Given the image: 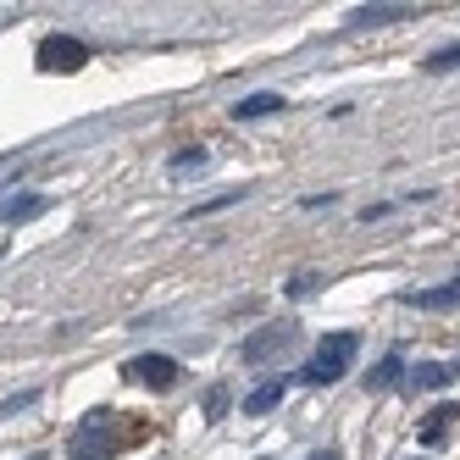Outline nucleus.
Returning a JSON list of instances; mask_svg holds the SVG:
<instances>
[{
  "label": "nucleus",
  "mask_w": 460,
  "mask_h": 460,
  "mask_svg": "<svg viewBox=\"0 0 460 460\" xmlns=\"http://www.w3.org/2000/svg\"><path fill=\"white\" fill-rule=\"evenodd\" d=\"M355 349H360V339H355V333H327V339L316 344V360L300 372V383H339V377L349 372Z\"/></svg>",
  "instance_id": "nucleus-1"
},
{
  "label": "nucleus",
  "mask_w": 460,
  "mask_h": 460,
  "mask_svg": "<svg viewBox=\"0 0 460 460\" xmlns=\"http://www.w3.org/2000/svg\"><path fill=\"white\" fill-rule=\"evenodd\" d=\"M89 67V45L67 40V34H50L40 45V73H84Z\"/></svg>",
  "instance_id": "nucleus-2"
},
{
  "label": "nucleus",
  "mask_w": 460,
  "mask_h": 460,
  "mask_svg": "<svg viewBox=\"0 0 460 460\" xmlns=\"http://www.w3.org/2000/svg\"><path fill=\"white\" fill-rule=\"evenodd\" d=\"M288 339H294V327H288V322H272V327H261V333H250V339L239 344V360H244V367H267V360H272Z\"/></svg>",
  "instance_id": "nucleus-3"
},
{
  "label": "nucleus",
  "mask_w": 460,
  "mask_h": 460,
  "mask_svg": "<svg viewBox=\"0 0 460 460\" xmlns=\"http://www.w3.org/2000/svg\"><path fill=\"white\" fill-rule=\"evenodd\" d=\"M128 377L145 383V388H172L178 383V360L172 355H134L128 360Z\"/></svg>",
  "instance_id": "nucleus-4"
},
{
  "label": "nucleus",
  "mask_w": 460,
  "mask_h": 460,
  "mask_svg": "<svg viewBox=\"0 0 460 460\" xmlns=\"http://www.w3.org/2000/svg\"><path fill=\"white\" fill-rule=\"evenodd\" d=\"M283 394H288V377H272V383L250 388V394H244V416H267V411H278Z\"/></svg>",
  "instance_id": "nucleus-5"
},
{
  "label": "nucleus",
  "mask_w": 460,
  "mask_h": 460,
  "mask_svg": "<svg viewBox=\"0 0 460 460\" xmlns=\"http://www.w3.org/2000/svg\"><path fill=\"white\" fill-rule=\"evenodd\" d=\"M283 106H288V101H283L278 89H261V94H250V101H239V106H234V117H239V122H250V117H272V111H283Z\"/></svg>",
  "instance_id": "nucleus-6"
},
{
  "label": "nucleus",
  "mask_w": 460,
  "mask_h": 460,
  "mask_svg": "<svg viewBox=\"0 0 460 460\" xmlns=\"http://www.w3.org/2000/svg\"><path fill=\"white\" fill-rule=\"evenodd\" d=\"M45 206H50L45 194H17V200H6V206H0V222H12V227H17V222H34Z\"/></svg>",
  "instance_id": "nucleus-7"
},
{
  "label": "nucleus",
  "mask_w": 460,
  "mask_h": 460,
  "mask_svg": "<svg viewBox=\"0 0 460 460\" xmlns=\"http://www.w3.org/2000/svg\"><path fill=\"white\" fill-rule=\"evenodd\" d=\"M455 377H460L455 360H427V367H416V372H411V383H416V388H444V383H455Z\"/></svg>",
  "instance_id": "nucleus-8"
},
{
  "label": "nucleus",
  "mask_w": 460,
  "mask_h": 460,
  "mask_svg": "<svg viewBox=\"0 0 460 460\" xmlns=\"http://www.w3.org/2000/svg\"><path fill=\"white\" fill-rule=\"evenodd\" d=\"M455 300H460V278H455L449 288H421V294L411 288V294H405V305H421V311H444V305H455Z\"/></svg>",
  "instance_id": "nucleus-9"
},
{
  "label": "nucleus",
  "mask_w": 460,
  "mask_h": 460,
  "mask_svg": "<svg viewBox=\"0 0 460 460\" xmlns=\"http://www.w3.org/2000/svg\"><path fill=\"white\" fill-rule=\"evenodd\" d=\"M411 17V6H355L349 12V28H367V22H400Z\"/></svg>",
  "instance_id": "nucleus-10"
},
{
  "label": "nucleus",
  "mask_w": 460,
  "mask_h": 460,
  "mask_svg": "<svg viewBox=\"0 0 460 460\" xmlns=\"http://www.w3.org/2000/svg\"><path fill=\"white\" fill-rule=\"evenodd\" d=\"M449 416H460V411H455V405H438L433 416H427V421H421V444H427V449H433V444L444 438V427H449Z\"/></svg>",
  "instance_id": "nucleus-11"
},
{
  "label": "nucleus",
  "mask_w": 460,
  "mask_h": 460,
  "mask_svg": "<svg viewBox=\"0 0 460 460\" xmlns=\"http://www.w3.org/2000/svg\"><path fill=\"white\" fill-rule=\"evenodd\" d=\"M400 377H405V360H400V355H388L383 367H377V372L367 377V388H394V383H400Z\"/></svg>",
  "instance_id": "nucleus-12"
},
{
  "label": "nucleus",
  "mask_w": 460,
  "mask_h": 460,
  "mask_svg": "<svg viewBox=\"0 0 460 460\" xmlns=\"http://www.w3.org/2000/svg\"><path fill=\"white\" fill-rule=\"evenodd\" d=\"M227 405H234V394H227V383H217V388L206 394V421H222Z\"/></svg>",
  "instance_id": "nucleus-13"
},
{
  "label": "nucleus",
  "mask_w": 460,
  "mask_h": 460,
  "mask_svg": "<svg viewBox=\"0 0 460 460\" xmlns=\"http://www.w3.org/2000/svg\"><path fill=\"white\" fill-rule=\"evenodd\" d=\"M206 161H211V155H206L200 145H194V150H178V155H172V172H200Z\"/></svg>",
  "instance_id": "nucleus-14"
},
{
  "label": "nucleus",
  "mask_w": 460,
  "mask_h": 460,
  "mask_svg": "<svg viewBox=\"0 0 460 460\" xmlns=\"http://www.w3.org/2000/svg\"><path fill=\"white\" fill-rule=\"evenodd\" d=\"M449 67H460V45H444L438 56H427V73H449Z\"/></svg>",
  "instance_id": "nucleus-15"
},
{
  "label": "nucleus",
  "mask_w": 460,
  "mask_h": 460,
  "mask_svg": "<svg viewBox=\"0 0 460 460\" xmlns=\"http://www.w3.org/2000/svg\"><path fill=\"white\" fill-rule=\"evenodd\" d=\"M40 400V388H22V394H12V400H0V416H17V411H28Z\"/></svg>",
  "instance_id": "nucleus-16"
},
{
  "label": "nucleus",
  "mask_w": 460,
  "mask_h": 460,
  "mask_svg": "<svg viewBox=\"0 0 460 460\" xmlns=\"http://www.w3.org/2000/svg\"><path fill=\"white\" fill-rule=\"evenodd\" d=\"M316 288H322V278H316V272H305V278H294V283H288V300H311Z\"/></svg>",
  "instance_id": "nucleus-17"
},
{
  "label": "nucleus",
  "mask_w": 460,
  "mask_h": 460,
  "mask_svg": "<svg viewBox=\"0 0 460 460\" xmlns=\"http://www.w3.org/2000/svg\"><path fill=\"white\" fill-rule=\"evenodd\" d=\"M67 460H111V455H106V449H94V444H89V438H84V444H78V449H73V455H67Z\"/></svg>",
  "instance_id": "nucleus-18"
},
{
  "label": "nucleus",
  "mask_w": 460,
  "mask_h": 460,
  "mask_svg": "<svg viewBox=\"0 0 460 460\" xmlns=\"http://www.w3.org/2000/svg\"><path fill=\"white\" fill-rule=\"evenodd\" d=\"M311 460H344V455H339V449H316Z\"/></svg>",
  "instance_id": "nucleus-19"
},
{
  "label": "nucleus",
  "mask_w": 460,
  "mask_h": 460,
  "mask_svg": "<svg viewBox=\"0 0 460 460\" xmlns=\"http://www.w3.org/2000/svg\"><path fill=\"white\" fill-rule=\"evenodd\" d=\"M28 460H50V455H28Z\"/></svg>",
  "instance_id": "nucleus-20"
},
{
  "label": "nucleus",
  "mask_w": 460,
  "mask_h": 460,
  "mask_svg": "<svg viewBox=\"0 0 460 460\" xmlns=\"http://www.w3.org/2000/svg\"><path fill=\"white\" fill-rule=\"evenodd\" d=\"M261 460H283V455H261Z\"/></svg>",
  "instance_id": "nucleus-21"
}]
</instances>
